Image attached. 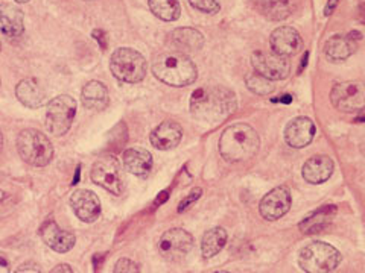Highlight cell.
Returning <instances> with one entry per match:
<instances>
[{
    "mask_svg": "<svg viewBox=\"0 0 365 273\" xmlns=\"http://www.w3.org/2000/svg\"><path fill=\"white\" fill-rule=\"evenodd\" d=\"M0 51H2V44H0Z\"/></svg>",
    "mask_w": 365,
    "mask_h": 273,
    "instance_id": "7bdbcfd3",
    "label": "cell"
},
{
    "mask_svg": "<svg viewBox=\"0 0 365 273\" xmlns=\"http://www.w3.org/2000/svg\"><path fill=\"white\" fill-rule=\"evenodd\" d=\"M19 155L26 164L32 167H45L54 158V146L43 132L37 129H25L17 137Z\"/></svg>",
    "mask_w": 365,
    "mask_h": 273,
    "instance_id": "5b68a950",
    "label": "cell"
},
{
    "mask_svg": "<svg viewBox=\"0 0 365 273\" xmlns=\"http://www.w3.org/2000/svg\"><path fill=\"white\" fill-rule=\"evenodd\" d=\"M193 237L191 233L181 228H172L160 237L158 252L166 260H180L186 257L193 248Z\"/></svg>",
    "mask_w": 365,
    "mask_h": 273,
    "instance_id": "30bf717a",
    "label": "cell"
},
{
    "mask_svg": "<svg viewBox=\"0 0 365 273\" xmlns=\"http://www.w3.org/2000/svg\"><path fill=\"white\" fill-rule=\"evenodd\" d=\"M152 73L161 82L171 87L191 86L198 78L195 62L185 53L165 52L152 62Z\"/></svg>",
    "mask_w": 365,
    "mask_h": 273,
    "instance_id": "3957f363",
    "label": "cell"
},
{
    "mask_svg": "<svg viewBox=\"0 0 365 273\" xmlns=\"http://www.w3.org/2000/svg\"><path fill=\"white\" fill-rule=\"evenodd\" d=\"M270 46L272 53L279 55V57H294L303 49V38L294 27L282 26L271 34Z\"/></svg>",
    "mask_w": 365,
    "mask_h": 273,
    "instance_id": "4fadbf2b",
    "label": "cell"
},
{
    "mask_svg": "<svg viewBox=\"0 0 365 273\" xmlns=\"http://www.w3.org/2000/svg\"><path fill=\"white\" fill-rule=\"evenodd\" d=\"M213 273H230V272H224V270H220V272H213Z\"/></svg>",
    "mask_w": 365,
    "mask_h": 273,
    "instance_id": "b9f144b4",
    "label": "cell"
},
{
    "mask_svg": "<svg viewBox=\"0 0 365 273\" xmlns=\"http://www.w3.org/2000/svg\"><path fill=\"white\" fill-rule=\"evenodd\" d=\"M353 51H355V47L352 44V41H350L349 38H342L340 37V35L332 37L325 46L326 57L331 61L347 60L350 55L353 53Z\"/></svg>",
    "mask_w": 365,
    "mask_h": 273,
    "instance_id": "83f0119b",
    "label": "cell"
},
{
    "mask_svg": "<svg viewBox=\"0 0 365 273\" xmlns=\"http://www.w3.org/2000/svg\"><path fill=\"white\" fill-rule=\"evenodd\" d=\"M82 105L90 111H104L110 103V94L107 87L99 81H90L82 88Z\"/></svg>",
    "mask_w": 365,
    "mask_h": 273,
    "instance_id": "603a6c76",
    "label": "cell"
},
{
    "mask_svg": "<svg viewBox=\"0 0 365 273\" xmlns=\"http://www.w3.org/2000/svg\"><path fill=\"white\" fill-rule=\"evenodd\" d=\"M40 237L46 246L58 252V254H66V252L72 250L76 243L75 234L70 233V231L61 229L54 220H46L41 225Z\"/></svg>",
    "mask_w": 365,
    "mask_h": 273,
    "instance_id": "9a60e30c",
    "label": "cell"
},
{
    "mask_svg": "<svg viewBox=\"0 0 365 273\" xmlns=\"http://www.w3.org/2000/svg\"><path fill=\"white\" fill-rule=\"evenodd\" d=\"M201 194H202V190H201V188H198V187L193 188V190H192L191 193H189V194L186 196V198L180 202V205H178V208H177V211H178V213L186 211V208H189V207H191V205L193 204V202L198 200V199L201 198Z\"/></svg>",
    "mask_w": 365,
    "mask_h": 273,
    "instance_id": "1f68e13d",
    "label": "cell"
},
{
    "mask_svg": "<svg viewBox=\"0 0 365 273\" xmlns=\"http://www.w3.org/2000/svg\"><path fill=\"white\" fill-rule=\"evenodd\" d=\"M261 140L255 128L247 123H235L224 129L220 137V153L230 163H244L256 157Z\"/></svg>",
    "mask_w": 365,
    "mask_h": 273,
    "instance_id": "7a4b0ae2",
    "label": "cell"
},
{
    "mask_svg": "<svg viewBox=\"0 0 365 273\" xmlns=\"http://www.w3.org/2000/svg\"><path fill=\"white\" fill-rule=\"evenodd\" d=\"M182 129L174 120H165L151 132V144L158 151L175 149L181 143Z\"/></svg>",
    "mask_w": 365,
    "mask_h": 273,
    "instance_id": "e0dca14e",
    "label": "cell"
},
{
    "mask_svg": "<svg viewBox=\"0 0 365 273\" xmlns=\"http://www.w3.org/2000/svg\"><path fill=\"white\" fill-rule=\"evenodd\" d=\"M70 207L80 220L86 223H93L101 216V202L97 196L90 192L80 188L70 196Z\"/></svg>",
    "mask_w": 365,
    "mask_h": 273,
    "instance_id": "5bb4252c",
    "label": "cell"
},
{
    "mask_svg": "<svg viewBox=\"0 0 365 273\" xmlns=\"http://www.w3.org/2000/svg\"><path fill=\"white\" fill-rule=\"evenodd\" d=\"M251 64L255 67V73L270 81L286 79L291 73V64L287 58L279 57L276 53L256 51L251 55Z\"/></svg>",
    "mask_w": 365,
    "mask_h": 273,
    "instance_id": "8fae6325",
    "label": "cell"
},
{
    "mask_svg": "<svg viewBox=\"0 0 365 273\" xmlns=\"http://www.w3.org/2000/svg\"><path fill=\"white\" fill-rule=\"evenodd\" d=\"M336 213V207H322L317 211H314L309 214L303 222L300 223V231L307 235L311 234H318L326 226H329V223L333 219V216Z\"/></svg>",
    "mask_w": 365,
    "mask_h": 273,
    "instance_id": "d4e9b609",
    "label": "cell"
},
{
    "mask_svg": "<svg viewBox=\"0 0 365 273\" xmlns=\"http://www.w3.org/2000/svg\"><path fill=\"white\" fill-rule=\"evenodd\" d=\"M257 12L263 17L279 22L294 12V0H250Z\"/></svg>",
    "mask_w": 365,
    "mask_h": 273,
    "instance_id": "cb8c5ba5",
    "label": "cell"
},
{
    "mask_svg": "<svg viewBox=\"0 0 365 273\" xmlns=\"http://www.w3.org/2000/svg\"><path fill=\"white\" fill-rule=\"evenodd\" d=\"M338 2H340V0H329L327 5H326V8H325V16L326 17L331 16V14L335 11V8H336V5H338Z\"/></svg>",
    "mask_w": 365,
    "mask_h": 273,
    "instance_id": "d590c367",
    "label": "cell"
},
{
    "mask_svg": "<svg viewBox=\"0 0 365 273\" xmlns=\"http://www.w3.org/2000/svg\"><path fill=\"white\" fill-rule=\"evenodd\" d=\"M110 70L116 79L126 83H137L145 79L148 64L140 52L130 47H121L111 55Z\"/></svg>",
    "mask_w": 365,
    "mask_h": 273,
    "instance_id": "8992f818",
    "label": "cell"
},
{
    "mask_svg": "<svg viewBox=\"0 0 365 273\" xmlns=\"http://www.w3.org/2000/svg\"><path fill=\"white\" fill-rule=\"evenodd\" d=\"M93 37L96 38L97 43H101V47H102V49L107 47V44H105V38H104V32H102V31H99V29H97V31H93Z\"/></svg>",
    "mask_w": 365,
    "mask_h": 273,
    "instance_id": "8d00e7d4",
    "label": "cell"
},
{
    "mask_svg": "<svg viewBox=\"0 0 365 273\" xmlns=\"http://www.w3.org/2000/svg\"><path fill=\"white\" fill-rule=\"evenodd\" d=\"M14 273H41L38 268H35V265H31V264H26V265H22L19 270H16Z\"/></svg>",
    "mask_w": 365,
    "mask_h": 273,
    "instance_id": "e575fe53",
    "label": "cell"
},
{
    "mask_svg": "<svg viewBox=\"0 0 365 273\" xmlns=\"http://www.w3.org/2000/svg\"><path fill=\"white\" fill-rule=\"evenodd\" d=\"M292 204L291 193L286 187L280 185L272 188V190L265 194L261 204H259V213L263 217L265 220L274 222L282 219V217L290 211Z\"/></svg>",
    "mask_w": 365,
    "mask_h": 273,
    "instance_id": "7c38bea8",
    "label": "cell"
},
{
    "mask_svg": "<svg viewBox=\"0 0 365 273\" xmlns=\"http://www.w3.org/2000/svg\"><path fill=\"white\" fill-rule=\"evenodd\" d=\"M0 273H11V263L2 252H0Z\"/></svg>",
    "mask_w": 365,
    "mask_h": 273,
    "instance_id": "d6a6232c",
    "label": "cell"
},
{
    "mask_svg": "<svg viewBox=\"0 0 365 273\" xmlns=\"http://www.w3.org/2000/svg\"><path fill=\"white\" fill-rule=\"evenodd\" d=\"M122 163L125 169L136 177H146L152 170L154 161L150 151L143 148H130L123 152Z\"/></svg>",
    "mask_w": 365,
    "mask_h": 273,
    "instance_id": "ffe728a7",
    "label": "cell"
},
{
    "mask_svg": "<svg viewBox=\"0 0 365 273\" xmlns=\"http://www.w3.org/2000/svg\"><path fill=\"white\" fill-rule=\"evenodd\" d=\"M150 10L163 22H175L181 16L178 0H150Z\"/></svg>",
    "mask_w": 365,
    "mask_h": 273,
    "instance_id": "4316f807",
    "label": "cell"
},
{
    "mask_svg": "<svg viewBox=\"0 0 365 273\" xmlns=\"http://www.w3.org/2000/svg\"><path fill=\"white\" fill-rule=\"evenodd\" d=\"M76 116V102L70 96H57L47 103L46 126L54 137H62L70 129Z\"/></svg>",
    "mask_w": 365,
    "mask_h": 273,
    "instance_id": "52a82bcc",
    "label": "cell"
},
{
    "mask_svg": "<svg viewBox=\"0 0 365 273\" xmlns=\"http://www.w3.org/2000/svg\"><path fill=\"white\" fill-rule=\"evenodd\" d=\"M2 148H3V135L2 132H0V152H2Z\"/></svg>",
    "mask_w": 365,
    "mask_h": 273,
    "instance_id": "f35d334b",
    "label": "cell"
},
{
    "mask_svg": "<svg viewBox=\"0 0 365 273\" xmlns=\"http://www.w3.org/2000/svg\"><path fill=\"white\" fill-rule=\"evenodd\" d=\"M307 58H309V53L306 52V53H305V57H303V60H301V67H300V72H301V70H303V68L307 66Z\"/></svg>",
    "mask_w": 365,
    "mask_h": 273,
    "instance_id": "74e56055",
    "label": "cell"
},
{
    "mask_svg": "<svg viewBox=\"0 0 365 273\" xmlns=\"http://www.w3.org/2000/svg\"><path fill=\"white\" fill-rule=\"evenodd\" d=\"M227 239H228V235L224 228L216 226V228L209 229L204 234V237H202V242H201L202 257L212 258L220 254L222 248L226 246Z\"/></svg>",
    "mask_w": 365,
    "mask_h": 273,
    "instance_id": "484cf974",
    "label": "cell"
},
{
    "mask_svg": "<svg viewBox=\"0 0 365 273\" xmlns=\"http://www.w3.org/2000/svg\"><path fill=\"white\" fill-rule=\"evenodd\" d=\"M90 177L95 184L101 185L111 194L115 196L122 194L123 192L122 166L113 155H105L95 161L93 167H91Z\"/></svg>",
    "mask_w": 365,
    "mask_h": 273,
    "instance_id": "ba28073f",
    "label": "cell"
},
{
    "mask_svg": "<svg viewBox=\"0 0 365 273\" xmlns=\"http://www.w3.org/2000/svg\"><path fill=\"white\" fill-rule=\"evenodd\" d=\"M169 38L177 52L185 55L200 51L204 46V35L193 27H178L169 35Z\"/></svg>",
    "mask_w": 365,
    "mask_h": 273,
    "instance_id": "44dd1931",
    "label": "cell"
},
{
    "mask_svg": "<svg viewBox=\"0 0 365 273\" xmlns=\"http://www.w3.org/2000/svg\"><path fill=\"white\" fill-rule=\"evenodd\" d=\"M195 10L204 14H216L221 10L220 0H189Z\"/></svg>",
    "mask_w": 365,
    "mask_h": 273,
    "instance_id": "f546056e",
    "label": "cell"
},
{
    "mask_svg": "<svg viewBox=\"0 0 365 273\" xmlns=\"http://www.w3.org/2000/svg\"><path fill=\"white\" fill-rule=\"evenodd\" d=\"M341 252L325 242H312L300 250L298 264L306 273H331L341 263Z\"/></svg>",
    "mask_w": 365,
    "mask_h": 273,
    "instance_id": "277c9868",
    "label": "cell"
},
{
    "mask_svg": "<svg viewBox=\"0 0 365 273\" xmlns=\"http://www.w3.org/2000/svg\"><path fill=\"white\" fill-rule=\"evenodd\" d=\"M17 3H26V2H30V0H16Z\"/></svg>",
    "mask_w": 365,
    "mask_h": 273,
    "instance_id": "60d3db41",
    "label": "cell"
},
{
    "mask_svg": "<svg viewBox=\"0 0 365 273\" xmlns=\"http://www.w3.org/2000/svg\"><path fill=\"white\" fill-rule=\"evenodd\" d=\"M237 108L236 94L226 87H200L191 96V113L196 122L215 126Z\"/></svg>",
    "mask_w": 365,
    "mask_h": 273,
    "instance_id": "6da1fadb",
    "label": "cell"
},
{
    "mask_svg": "<svg viewBox=\"0 0 365 273\" xmlns=\"http://www.w3.org/2000/svg\"><path fill=\"white\" fill-rule=\"evenodd\" d=\"M23 12L12 3L0 5V32L10 38L20 37L25 31Z\"/></svg>",
    "mask_w": 365,
    "mask_h": 273,
    "instance_id": "d6986e66",
    "label": "cell"
},
{
    "mask_svg": "<svg viewBox=\"0 0 365 273\" xmlns=\"http://www.w3.org/2000/svg\"><path fill=\"white\" fill-rule=\"evenodd\" d=\"M16 96L27 108H40L46 103V93L40 82L34 78L20 81L16 87Z\"/></svg>",
    "mask_w": 365,
    "mask_h": 273,
    "instance_id": "7402d4cb",
    "label": "cell"
},
{
    "mask_svg": "<svg viewBox=\"0 0 365 273\" xmlns=\"http://www.w3.org/2000/svg\"><path fill=\"white\" fill-rule=\"evenodd\" d=\"M245 83H247V88L251 93L259 94V96H268L274 91L272 81L263 78V76L257 73H251L245 78Z\"/></svg>",
    "mask_w": 365,
    "mask_h": 273,
    "instance_id": "f1b7e54d",
    "label": "cell"
},
{
    "mask_svg": "<svg viewBox=\"0 0 365 273\" xmlns=\"http://www.w3.org/2000/svg\"><path fill=\"white\" fill-rule=\"evenodd\" d=\"M333 173V161L326 155H315L309 158L303 169H301V174L309 184H322Z\"/></svg>",
    "mask_w": 365,
    "mask_h": 273,
    "instance_id": "ac0fdd59",
    "label": "cell"
},
{
    "mask_svg": "<svg viewBox=\"0 0 365 273\" xmlns=\"http://www.w3.org/2000/svg\"><path fill=\"white\" fill-rule=\"evenodd\" d=\"M51 273H75L69 264H58L51 270Z\"/></svg>",
    "mask_w": 365,
    "mask_h": 273,
    "instance_id": "836d02e7",
    "label": "cell"
},
{
    "mask_svg": "<svg viewBox=\"0 0 365 273\" xmlns=\"http://www.w3.org/2000/svg\"><path fill=\"white\" fill-rule=\"evenodd\" d=\"M115 273H139V265L131 258H119L115 264Z\"/></svg>",
    "mask_w": 365,
    "mask_h": 273,
    "instance_id": "4dcf8cb0",
    "label": "cell"
},
{
    "mask_svg": "<svg viewBox=\"0 0 365 273\" xmlns=\"http://www.w3.org/2000/svg\"><path fill=\"white\" fill-rule=\"evenodd\" d=\"M283 137L287 146L294 149H301L312 143L315 137V125L307 117H296L286 125Z\"/></svg>",
    "mask_w": 365,
    "mask_h": 273,
    "instance_id": "2e32d148",
    "label": "cell"
},
{
    "mask_svg": "<svg viewBox=\"0 0 365 273\" xmlns=\"http://www.w3.org/2000/svg\"><path fill=\"white\" fill-rule=\"evenodd\" d=\"M5 199V192L0 190V202H2Z\"/></svg>",
    "mask_w": 365,
    "mask_h": 273,
    "instance_id": "ab89813d",
    "label": "cell"
},
{
    "mask_svg": "<svg viewBox=\"0 0 365 273\" xmlns=\"http://www.w3.org/2000/svg\"><path fill=\"white\" fill-rule=\"evenodd\" d=\"M331 101L341 113H361L365 107V88L361 82H341L332 88Z\"/></svg>",
    "mask_w": 365,
    "mask_h": 273,
    "instance_id": "9c48e42d",
    "label": "cell"
}]
</instances>
